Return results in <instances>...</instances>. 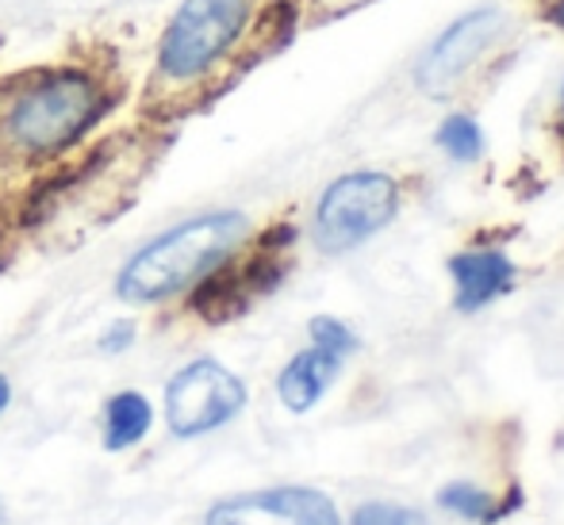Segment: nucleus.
<instances>
[{"label": "nucleus", "instance_id": "obj_1", "mask_svg": "<svg viewBox=\"0 0 564 525\" xmlns=\"http://www.w3.org/2000/svg\"><path fill=\"white\" fill-rule=\"evenodd\" d=\"M112 108L105 77L85 66L31 69L0 85V157L20 165L58 162L89 139Z\"/></svg>", "mask_w": 564, "mask_h": 525}, {"label": "nucleus", "instance_id": "obj_2", "mask_svg": "<svg viewBox=\"0 0 564 525\" xmlns=\"http://www.w3.org/2000/svg\"><path fill=\"white\" fill-rule=\"evenodd\" d=\"M250 234V219L242 211H208L181 227L165 230L150 245H142L116 276V296L131 304H162L170 296L196 288L212 269H219Z\"/></svg>", "mask_w": 564, "mask_h": 525}, {"label": "nucleus", "instance_id": "obj_3", "mask_svg": "<svg viewBox=\"0 0 564 525\" xmlns=\"http://www.w3.org/2000/svg\"><path fill=\"white\" fill-rule=\"evenodd\" d=\"M250 31V0H181L158 39L154 85L196 89L235 54Z\"/></svg>", "mask_w": 564, "mask_h": 525}, {"label": "nucleus", "instance_id": "obj_4", "mask_svg": "<svg viewBox=\"0 0 564 525\" xmlns=\"http://www.w3.org/2000/svg\"><path fill=\"white\" fill-rule=\"evenodd\" d=\"M400 208V185L388 173L361 169L338 177L315 208V242L323 253H346L384 230Z\"/></svg>", "mask_w": 564, "mask_h": 525}, {"label": "nucleus", "instance_id": "obj_5", "mask_svg": "<svg viewBox=\"0 0 564 525\" xmlns=\"http://www.w3.org/2000/svg\"><path fill=\"white\" fill-rule=\"evenodd\" d=\"M246 407V384L212 357L185 364L165 384V422L177 437H200L227 426Z\"/></svg>", "mask_w": 564, "mask_h": 525}, {"label": "nucleus", "instance_id": "obj_6", "mask_svg": "<svg viewBox=\"0 0 564 525\" xmlns=\"http://www.w3.org/2000/svg\"><path fill=\"white\" fill-rule=\"evenodd\" d=\"M499 31H503V12L499 8H476V12H465L460 20H453L438 35V43L426 51V58L419 62V89L426 97H446L449 89H457V81L480 62V54L496 43Z\"/></svg>", "mask_w": 564, "mask_h": 525}, {"label": "nucleus", "instance_id": "obj_7", "mask_svg": "<svg viewBox=\"0 0 564 525\" xmlns=\"http://www.w3.org/2000/svg\"><path fill=\"white\" fill-rule=\"evenodd\" d=\"M204 525H341V518L315 488H269L212 506Z\"/></svg>", "mask_w": 564, "mask_h": 525}, {"label": "nucleus", "instance_id": "obj_8", "mask_svg": "<svg viewBox=\"0 0 564 525\" xmlns=\"http://www.w3.org/2000/svg\"><path fill=\"white\" fill-rule=\"evenodd\" d=\"M449 273L457 281V311L473 315L480 307H488L496 296L511 292L514 284V265L507 261V253L499 250H473L449 258Z\"/></svg>", "mask_w": 564, "mask_h": 525}, {"label": "nucleus", "instance_id": "obj_9", "mask_svg": "<svg viewBox=\"0 0 564 525\" xmlns=\"http://www.w3.org/2000/svg\"><path fill=\"white\" fill-rule=\"evenodd\" d=\"M338 372H341V357L312 346L284 364V372L276 376V395H281V403L292 415H304V411H312L327 395V387L335 384Z\"/></svg>", "mask_w": 564, "mask_h": 525}, {"label": "nucleus", "instance_id": "obj_10", "mask_svg": "<svg viewBox=\"0 0 564 525\" xmlns=\"http://www.w3.org/2000/svg\"><path fill=\"white\" fill-rule=\"evenodd\" d=\"M154 426V407L147 403V395L139 392H119L105 403V449L123 452L131 445H139Z\"/></svg>", "mask_w": 564, "mask_h": 525}, {"label": "nucleus", "instance_id": "obj_11", "mask_svg": "<svg viewBox=\"0 0 564 525\" xmlns=\"http://www.w3.org/2000/svg\"><path fill=\"white\" fill-rule=\"evenodd\" d=\"M438 146L446 150L453 162H476L484 154V131L473 116H449L438 127Z\"/></svg>", "mask_w": 564, "mask_h": 525}, {"label": "nucleus", "instance_id": "obj_12", "mask_svg": "<svg viewBox=\"0 0 564 525\" xmlns=\"http://www.w3.org/2000/svg\"><path fill=\"white\" fill-rule=\"evenodd\" d=\"M438 506H446V511L460 514L468 522H491V511H496L491 495L476 488V483H449V488H442Z\"/></svg>", "mask_w": 564, "mask_h": 525}, {"label": "nucleus", "instance_id": "obj_13", "mask_svg": "<svg viewBox=\"0 0 564 525\" xmlns=\"http://www.w3.org/2000/svg\"><path fill=\"white\" fill-rule=\"evenodd\" d=\"M312 346H319V349H327V353H335V357H349L357 349V333L349 330L346 322H338V318H330V315H319V318H312Z\"/></svg>", "mask_w": 564, "mask_h": 525}, {"label": "nucleus", "instance_id": "obj_14", "mask_svg": "<svg viewBox=\"0 0 564 525\" xmlns=\"http://www.w3.org/2000/svg\"><path fill=\"white\" fill-rule=\"evenodd\" d=\"M354 525H431L426 514L411 511V506H395V503H365L354 514Z\"/></svg>", "mask_w": 564, "mask_h": 525}, {"label": "nucleus", "instance_id": "obj_15", "mask_svg": "<svg viewBox=\"0 0 564 525\" xmlns=\"http://www.w3.org/2000/svg\"><path fill=\"white\" fill-rule=\"evenodd\" d=\"M131 341H134L131 322H112L105 333H100V349H105V353H119V349H127Z\"/></svg>", "mask_w": 564, "mask_h": 525}, {"label": "nucleus", "instance_id": "obj_16", "mask_svg": "<svg viewBox=\"0 0 564 525\" xmlns=\"http://www.w3.org/2000/svg\"><path fill=\"white\" fill-rule=\"evenodd\" d=\"M357 4H365V0H319V8L327 15H341V12H349V8H357Z\"/></svg>", "mask_w": 564, "mask_h": 525}, {"label": "nucleus", "instance_id": "obj_17", "mask_svg": "<svg viewBox=\"0 0 564 525\" xmlns=\"http://www.w3.org/2000/svg\"><path fill=\"white\" fill-rule=\"evenodd\" d=\"M8 403H12V384H8V376L0 372V415H4Z\"/></svg>", "mask_w": 564, "mask_h": 525}, {"label": "nucleus", "instance_id": "obj_18", "mask_svg": "<svg viewBox=\"0 0 564 525\" xmlns=\"http://www.w3.org/2000/svg\"><path fill=\"white\" fill-rule=\"evenodd\" d=\"M550 20L557 23V28H564V0H557V4L550 8Z\"/></svg>", "mask_w": 564, "mask_h": 525}, {"label": "nucleus", "instance_id": "obj_19", "mask_svg": "<svg viewBox=\"0 0 564 525\" xmlns=\"http://www.w3.org/2000/svg\"><path fill=\"white\" fill-rule=\"evenodd\" d=\"M0 525H4V503H0Z\"/></svg>", "mask_w": 564, "mask_h": 525}, {"label": "nucleus", "instance_id": "obj_20", "mask_svg": "<svg viewBox=\"0 0 564 525\" xmlns=\"http://www.w3.org/2000/svg\"><path fill=\"white\" fill-rule=\"evenodd\" d=\"M561 100H564V89H561Z\"/></svg>", "mask_w": 564, "mask_h": 525}]
</instances>
